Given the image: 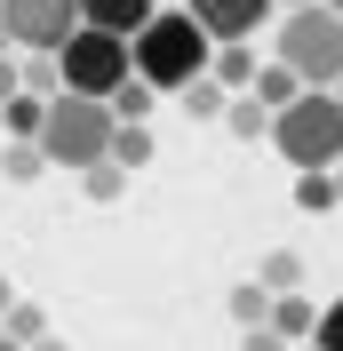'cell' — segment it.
Instances as JSON below:
<instances>
[{
	"label": "cell",
	"instance_id": "obj_24",
	"mask_svg": "<svg viewBox=\"0 0 343 351\" xmlns=\"http://www.w3.org/2000/svg\"><path fill=\"white\" fill-rule=\"evenodd\" d=\"M311 351H343V295L320 311V335H311Z\"/></svg>",
	"mask_w": 343,
	"mask_h": 351
},
{
	"label": "cell",
	"instance_id": "obj_18",
	"mask_svg": "<svg viewBox=\"0 0 343 351\" xmlns=\"http://www.w3.org/2000/svg\"><path fill=\"white\" fill-rule=\"evenodd\" d=\"M24 96L56 104V96H64V64H56V56H32V64H24Z\"/></svg>",
	"mask_w": 343,
	"mask_h": 351
},
{
	"label": "cell",
	"instance_id": "obj_33",
	"mask_svg": "<svg viewBox=\"0 0 343 351\" xmlns=\"http://www.w3.org/2000/svg\"><path fill=\"white\" fill-rule=\"evenodd\" d=\"M0 351H16V343H8V335H0Z\"/></svg>",
	"mask_w": 343,
	"mask_h": 351
},
{
	"label": "cell",
	"instance_id": "obj_6",
	"mask_svg": "<svg viewBox=\"0 0 343 351\" xmlns=\"http://www.w3.org/2000/svg\"><path fill=\"white\" fill-rule=\"evenodd\" d=\"M0 24L24 56H64V40L80 32V0H0Z\"/></svg>",
	"mask_w": 343,
	"mask_h": 351
},
{
	"label": "cell",
	"instance_id": "obj_16",
	"mask_svg": "<svg viewBox=\"0 0 343 351\" xmlns=\"http://www.w3.org/2000/svg\"><path fill=\"white\" fill-rule=\"evenodd\" d=\"M224 128H232L239 144H263V136H272V112H263L256 96H232V112H224Z\"/></svg>",
	"mask_w": 343,
	"mask_h": 351
},
{
	"label": "cell",
	"instance_id": "obj_32",
	"mask_svg": "<svg viewBox=\"0 0 343 351\" xmlns=\"http://www.w3.org/2000/svg\"><path fill=\"white\" fill-rule=\"evenodd\" d=\"M327 96H335V104H343V88H327Z\"/></svg>",
	"mask_w": 343,
	"mask_h": 351
},
{
	"label": "cell",
	"instance_id": "obj_1",
	"mask_svg": "<svg viewBox=\"0 0 343 351\" xmlns=\"http://www.w3.org/2000/svg\"><path fill=\"white\" fill-rule=\"evenodd\" d=\"M208 64H215V40L192 24V8H160L136 32V80L152 96H184L192 80H208Z\"/></svg>",
	"mask_w": 343,
	"mask_h": 351
},
{
	"label": "cell",
	"instance_id": "obj_10",
	"mask_svg": "<svg viewBox=\"0 0 343 351\" xmlns=\"http://www.w3.org/2000/svg\"><path fill=\"white\" fill-rule=\"evenodd\" d=\"M40 128H48L40 96H8V104H0V136H8V144H40Z\"/></svg>",
	"mask_w": 343,
	"mask_h": 351
},
{
	"label": "cell",
	"instance_id": "obj_30",
	"mask_svg": "<svg viewBox=\"0 0 343 351\" xmlns=\"http://www.w3.org/2000/svg\"><path fill=\"white\" fill-rule=\"evenodd\" d=\"M320 8H335V16H343V0H320Z\"/></svg>",
	"mask_w": 343,
	"mask_h": 351
},
{
	"label": "cell",
	"instance_id": "obj_2",
	"mask_svg": "<svg viewBox=\"0 0 343 351\" xmlns=\"http://www.w3.org/2000/svg\"><path fill=\"white\" fill-rule=\"evenodd\" d=\"M272 40H279V56L272 64H287L311 96H327V88H343V16L335 8H296V16H279L272 24Z\"/></svg>",
	"mask_w": 343,
	"mask_h": 351
},
{
	"label": "cell",
	"instance_id": "obj_7",
	"mask_svg": "<svg viewBox=\"0 0 343 351\" xmlns=\"http://www.w3.org/2000/svg\"><path fill=\"white\" fill-rule=\"evenodd\" d=\"M184 8H192V24L208 32L215 48H248V40L263 32V24L279 16L272 0H184Z\"/></svg>",
	"mask_w": 343,
	"mask_h": 351
},
{
	"label": "cell",
	"instance_id": "obj_15",
	"mask_svg": "<svg viewBox=\"0 0 343 351\" xmlns=\"http://www.w3.org/2000/svg\"><path fill=\"white\" fill-rule=\"evenodd\" d=\"M0 335H8V343H16V351H32V343H48V311H40V304H24V295H16V311H8V319H0Z\"/></svg>",
	"mask_w": 343,
	"mask_h": 351
},
{
	"label": "cell",
	"instance_id": "obj_25",
	"mask_svg": "<svg viewBox=\"0 0 343 351\" xmlns=\"http://www.w3.org/2000/svg\"><path fill=\"white\" fill-rule=\"evenodd\" d=\"M239 351H296V343H279L272 328H256V335H239Z\"/></svg>",
	"mask_w": 343,
	"mask_h": 351
},
{
	"label": "cell",
	"instance_id": "obj_28",
	"mask_svg": "<svg viewBox=\"0 0 343 351\" xmlns=\"http://www.w3.org/2000/svg\"><path fill=\"white\" fill-rule=\"evenodd\" d=\"M32 351H72V343H56V335H48V343H32Z\"/></svg>",
	"mask_w": 343,
	"mask_h": 351
},
{
	"label": "cell",
	"instance_id": "obj_4",
	"mask_svg": "<svg viewBox=\"0 0 343 351\" xmlns=\"http://www.w3.org/2000/svg\"><path fill=\"white\" fill-rule=\"evenodd\" d=\"M112 136H120V120H112V104H88V96H56L48 104V128H40V160L48 168H104L112 160Z\"/></svg>",
	"mask_w": 343,
	"mask_h": 351
},
{
	"label": "cell",
	"instance_id": "obj_35",
	"mask_svg": "<svg viewBox=\"0 0 343 351\" xmlns=\"http://www.w3.org/2000/svg\"><path fill=\"white\" fill-rule=\"evenodd\" d=\"M0 144H8V136H0Z\"/></svg>",
	"mask_w": 343,
	"mask_h": 351
},
{
	"label": "cell",
	"instance_id": "obj_34",
	"mask_svg": "<svg viewBox=\"0 0 343 351\" xmlns=\"http://www.w3.org/2000/svg\"><path fill=\"white\" fill-rule=\"evenodd\" d=\"M296 351H311V343H296Z\"/></svg>",
	"mask_w": 343,
	"mask_h": 351
},
{
	"label": "cell",
	"instance_id": "obj_31",
	"mask_svg": "<svg viewBox=\"0 0 343 351\" xmlns=\"http://www.w3.org/2000/svg\"><path fill=\"white\" fill-rule=\"evenodd\" d=\"M335 199H343V168H335Z\"/></svg>",
	"mask_w": 343,
	"mask_h": 351
},
{
	"label": "cell",
	"instance_id": "obj_11",
	"mask_svg": "<svg viewBox=\"0 0 343 351\" xmlns=\"http://www.w3.org/2000/svg\"><path fill=\"white\" fill-rule=\"evenodd\" d=\"M256 280H263L272 304H279V295H303V256H296V247H272V256L256 263Z\"/></svg>",
	"mask_w": 343,
	"mask_h": 351
},
{
	"label": "cell",
	"instance_id": "obj_29",
	"mask_svg": "<svg viewBox=\"0 0 343 351\" xmlns=\"http://www.w3.org/2000/svg\"><path fill=\"white\" fill-rule=\"evenodd\" d=\"M8 48H16V40H8V24H0V56H8Z\"/></svg>",
	"mask_w": 343,
	"mask_h": 351
},
{
	"label": "cell",
	"instance_id": "obj_9",
	"mask_svg": "<svg viewBox=\"0 0 343 351\" xmlns=\"http://www.w3.org/2000/svg\"><path fill=\"white\" fill-rule=\"evenodd\" d=\"M272 335L279 343H311V335H320V304H311V295H279L272 304Z\"/></svg>",
	"mask_w": 343,
	"mask_h": 351
},
{
	"label": "cell",
	"instance_id": "obj_19",
	"mask_svg": "<svg viewBox=\"0 0 343 351\" xmlns=\"http://www.w3.org/2000/svg\"><path fill=\"white\" fill-rule=\"evenodd\" d=\"M296 208H303V216H327V208H343V199H335V176H296Z\"/></svg>",
	"mask_w": 343,
	"mask_h": 351
},
{
	"label": "cell",
	"instance_id": "obj_26",
	"mask_svg": "<svg viewBox=\"0 0 343 351\" xmlns=\"http://www.w3.org/2000/svg\"><path fill=\"white\" fill-rule=\"evenodd\" d=\"M8 311H16V287H8V280H0V319H8Z\"/></svg>",
	"mask_w": 343,
	"mask_h": 351
},
{
	"label": "cell",
	"instance_id": "obj_27",
	"mask_svg": "<svg viewBox=\"0 0 343 351\" xmlns=\"http://www.w3.org/2000/svg\"><path fill=\"white\" fill-rule=\"evenodd\" d=\"M272 8H287V16H296V8H311V0H272Z\"/></svg>",
	"mask_w": 343,
	"mask_h": 351
},
{
	"label": "cell",
	"instance_id": "obj_17",
	"mask_svg": "<svg viewBox=\"0 0 343 351\" xmlns=\"http://www.w3.org/2000/svg\"><path fill=\"white\" fill-rule=\"evenodd\" d=\"M176 104L192 112V128H200V120H224V112H232V96H224V88H215V80H192V88H184V96H176Z\"/></svg>",
	"mask_w": 343,
	"mask_h": 351
},
{
	"label": "cell",
	"instance_id": "obj_13",
	"mask_svg": "<svg viewBox=\"0 0 343 351\" xmlns=\"http://www.w3.org/2000/svg\"><path fill=\"white\" fill-rule=\"evenodd\" d=\"M256 48H215V64H208V80L215 88H224V96H232V88H239V96H248V88H256Z\"/></svg>",
	"mask_w": 343,
	"mask_h": 351
},
{
	"label": "cell",
	"instance_id": "obj_8",
	"mask_svg": "<svg viewBox=\"0 0 343 351\" xmlns=\"http://www.w3.org/2000/svg\"><path fill=\"white\" fill-rule=\"evenodd\" d=\"M152 16H160V0H80V24L88 32H112V40H136Z\"/></svg>",
	"mask_w": 343,
	"mask_h": 351
},
{
	"label": "cell",
	"instance_id": "obj_22",
	"mask_svg": "<svg viewBox=\"0 0 343 351\" xmlns=\"http://www.w3.org/2000/svg\"><path fill=\"white\" fill-rule=\"evenodd\" d=\"M40 168H48V160H40V144H8V152H0V176H8V184H32Z\"/></svg>",
	"mask_w": 343,
	"mask_h": 351
},
{
	"label": "cell",
	"instance_id": "obj_12",
	"mask_svg": "<svg viewBox=\"0 0 343 351\" xmlns=\"http://www.w3.org/2000/svg\"><path fill=\"white\" fill-rule=\"evenodd\" d=\"M248 96H256V104H263V112H272V120H279V112L296 104V96H311V88H303V80H296V72H287V64H263Z\"/></svg>",
	"mask_w": 343,
	"mask_h": 351
},
{
	"label": "cell",
	"instance_id": "obj_14",
	"mask_svg": "<svg viewBox=\"0 0 343 351\" xmlns=\"http://www.w3.org/2000/svg\"><path fill=\"white\" fill-rule=\"evenodd\" d=\"M232 319H239V335L272 328V295H263V280H239L232 287Z\"/></svg>",
	"mask_w": 343,
	"mask_h": 351
},
{
	"label": "cell",
	"instance_id": "obj_20",
	"mask_svg": "<svg viewBox=\"0 0 343 351\" xmlns=\"http://www.w3.org/2000/svg\"><path fill=\"white\" fill-rule=\"evenodd\" d=\"M112 120H120V128H144V120H152V88H144V80H128L120 96H112Z\"/></svg>",
	"mask_w": 343,
	"mask_h": 351
},
{
	"label": "cell",
	"instance_id": "obj_5",
	"mask_svg": "<svg viewBox=\"0 0 343 351\" xmlns=\"http://www.w3.org/2000/svg\"><path fill=\"white\" fill-rule=\"evenodd\" d=\"M56 64H64V96L112 104V96L136 80V40H112V32H88V24H80V32L64 40V56H56Z\"/></svg>",
	"mask_w": 343,
	"mask_h": 351
},
{
	"label": "cell",
	"instance_id": "obj_21",
	"mask_svg": "<svg viewBox=\"0 0 343 351\" xmlns=\"http://www.w3.org/2000/svg\"><path fill=\"white\" fill-rule=\"evenodd\" d=\"M144 160H152V128H120V136H112V168H144Z\"/></svg>",
	"mask_w": 343,
	"mask_h": 351
},
{
	"label": "cell",
	"instance_id": "obj_3",
	"mask_svg": "<svg viewBox=\"0 0 343 351\" xmlns=\"http://www.w3.org/2000/svg\"><path fill=\"white\" fill-rule=\"evenodd\" d=\"M272 152L296 176H335L343 168V104L335 96H296L272 120Z\"/></svg>",
	"mask_w": 343,
	"mask_h": 351
},
{
	"label": "cell",
	"instance_id": "obj_23",
	"mask_svg": "<svg viewBox=\"0 0 343 351\" xmlns=\"http://www.w3.org/2000/svg\"><path fill=\"white\" fill-rule=\"evenodd\" d=\"M80 184H88V199H120V192H128V168H112V160H104V168H88Z\"/></svg>",
	"mask_w": 343,
	"mask_h": 351
}]
</instances>
